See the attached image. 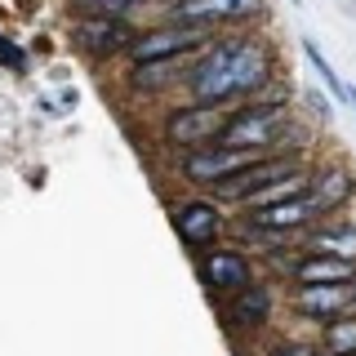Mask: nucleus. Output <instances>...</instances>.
<instances>
[{"mask_svg": "<svg viewBox=\"0 0 356 356\" xmlns=\"http://www.w3.org/2000/svg\"><path fill=\"white\" fill-rule=\"evenodd\" d=\"M236 116V103H192V107H174L161 120V143L174 152H200L214 147L218 134L227 129V120Z\"/></svg>", "mask_w": 356, "mask_h": 356, "instance_id": "f257e3e1", "label": "nucleus"}, {"mask_svg": "<svg viewBox=\"0 0 356 356\" xmlns=\"http://www.w3.org/2000/svg\"><path fill=\"white\" fill-rule=\"evenodd\" d=\"M272 85V49L259 36H236V49L227 58L218 85V103H250Z\"/></svg>", "mask_w": 356, "mask_h": 356, "instance_id": "f03ea898", "label": "nucleus"}, {"mask_svg": "<svg viewBox=\"0 0 356 356\" xmlns=\"http://www.w3.org/2000/svg\"><path fill=\"white\" fill-rule=\"evenodd\" d=\"M209 40H214V27L165 18L161 27L134 31V40H129V58H134V63H156V58H192V54H196V49H205Z\"/></svg>", "mask_w": 356, "mask_h": 356, "instance_id": "7ed1b4c3", "label": "nucleus"}, {"mask_svg": "<svg viewBox=\"0 0 356 356\" xmlns=\"http://www.w3.org/2000/svg\"><path fill=\"white\" fill-rule=\"evenodd\" d=\"M325 218V209H321L316 196L298 192L289 200H276V205H263V209H245V222L241 227L250 232H276V236H298L303 227H312V222Z\"/></svg>", "mask_w": 356, "mask_h": 356, "instance_id": "20e7f679", "label": "nucleus"}, {"mask_svg": "<svg viewBox=\"0 0 356 356\" xmlns=\"http://www.w3.org/2000/svg\"><path fill=\"white\" fill-rule=\"evenodd\" d=\"M170 218H174L178 241H183L187 250H196V254L209 250V245L222 236V227H227V214H222V205H218V200H205V196L174 200Z\"/></svg>", "mask_w": 356, "mask_h": 356, "instance_id": "39448f33", "label": "nucleus"}, {"mask_svg": "<svg viewBox=\"0 0 356 356\" xmlns=\"http://www.w3.org/2000/svg\"><path fill=\"white\" fill-rule=\"evenodd\" d=\"M72 40H76V49L89 54L94 63H107V58H116V54H125L129 49V40H134V27L125 18H98V14H81L72 22Z\"/></svg>", "mask_w": 356, "mask_h": 356, "instance_id": "423d86ee", "label": "nucleus"}, {"mask_svg": "<svg viewBox=\"0 0 356 356\" xmlns=\"http://www.w3.org/2000/svg\"><path fill=\"white\" fill-rule=\"evenodd\" d=\"M200 281H205L209 294H241L245 285H254L259 276H254V263L250 254L241 250H227V245H214V250H200Z\"/></svg>", "mask_w": 356, "mask_h": 356, "instance_id": "0eeeda50", "label": "nucleus"}, {"mask_svg": "<svg viewBox=\"0 0 356 356\" xmlns=\"http://www.w3.org/2000/svg\"><path fill=\"white\" fill-rule=\"evenodd\" d=\"M289 170H298V152H272V156H259V161H250L245 170H236L227 178V183L214 187V200H236V205H245L259 187L276 183V178H285Z\"/></svg>", "mask_w": 356, "mask_h": 356, "instance_id": "6e6552de", "label": "nucleus"}, {"mask_svg": "<svg viewBox=\"0 0 356 356\" xmlns=\"http://www.w3.org/2000/svg\"><path fill=\"white\" fill-rule=\"evenodd\" d=\"M250 161H259V156L254 152H232V147H200V152H187L183 161H178V174H183V183H192V187H218L236 170H245Z\"/></svg>", "mask_w": 356, "mask_h": 356, "instance_id": "1a4fd4ad", "label": "nucleus"}, {"mask_svg": "<svg viewBox=\"0 0 356 356\" xmlns=\"http://www.w3.org/2000/svg\"><path fill=\"white\" fill-rule=\"evenodd\" d=\"M263 14V0H165V18L174 22H200V27H222V22H245Z\"/></svg>", "mask_w": 356, "mask_h": 356, "instance_id": "9d476101", "label": "nucleus"}, {"mask_svg": "<svg viewBox=\"0 0 356 356\" xmlns=\"http://www.w3.org/2000/svg\"><path fill=\"white\" fill-rule=\"evenodd\" d=\"M289 307L303 321H312V325H325V321L343 316L352 307V285H298Z\"/></svg>", "mask_w": 356, "mask_h": 356, "instance_id": "9b49d317", "label": "nucleus"}, {"mask_svg": "<svg viewBox=\"0 0 356 356\" xmlns=\"http://www.w3.org/2000/svg\"><path fill=\"white\" fill-rule=\"evenodd\" d=\"M289 276L298 285H352L356 281V263L348 259H330V254H303L289 263Z\"/></svg>", "mask_w": 356, "mask_h": 356, "instance_id": "f8f14e48", "label": "nucleus"}, {"mask_svg": "<svg viewBox=\"0 0 356 356\" xmlns=\"http://www.w3.org/2000/svg\"><path fill=\"white\" fill-rule=\"evenodd\" d=\"M222 316H227V325H236V330H263L267 321H272V289L263 281L245 285L241 294H232V303H227Z\"/></svg>", "mask_w": 356, "mask_h": 356, "instance_id": "ddd939ff", "label": "nucleus"}, {"mask_svg": "<svg viewBox=\"0 0 356 356\" xmlns=\"http://www.w3.org/2000/svg\"><path fill=\"white\" fill-rule=\"evenodd\" d=\"M352 192H356V174L348 170V165H321V170L307 178V196H316L325 214L343 209L352 200Z\"/></svg>", "mask_w": 356, "mask_h": 356, "instance_id": "4468645a", "label": "nucleus"}, {"mask_svg": "<svg viewBox=\"0 0 356 356\" xmlns=\"http://www.w3.org/2000/svg\"><path fill=\"white\" fill-rule=\"evenodd\" d=\"M307 254H330V259H348V263H356V218L321 222V227H312Z\"/></svg>", "mask_w": 356, "mask_h": 356, "instance_id": "2eb2a0df", "label": "nucleus"}, {"mask_svg": "<svg viewBox=\"0 0 356 356\" xmlns=\"http://www.w3.org/2000/svg\"><path fill=\"white\" fill-rule=\"evenodd\" d=\"M178 76H187V58H156V63H134L125 85H129V94H156V89H165Z\"/></svg>", "mask_w": 356, "mask_h": 356, "instance_id": "dca6fc26", "label": "nucleus"}, {"mask_svg": "<svg viewBox=\"0 0 356 356\" xmlns=\"http://www.w3.org/2000/svg\"><path fill=\"white\" fill-rule=\"evenodd\" d=\"M307 170L298 165V170H289L285 178H276V183H267V187H259L250 200H245V209H263V205H276V200H289V196H298V192H307Z\"/></svg>", "mask_w": 356, "mask_h": 356, "instance_id": "f3484780", "label": "nucleus"}, {"mask_svg": "<svg viewBox=\"0 0 356 356\" xmlns=\"http://www.w3.org/2000/svg\"><path fill=\"white\" fill-rule=\"evenodd\" d=\"M321 352L325 356H348L356 352V312H343L321 325Z\"/></svg>", "mask_w": 356, "mask_h": 356, "instance_id": "a211bd4d", "label": "nucleus"}, {"mask_svg": "<svg viewBox=\"0 0 356 356\" xmlns=\"http://www.w3.org/2000/svg\"><path fill=\"white\" fill-rule=\"evenodd\" d=\"M303 54H307V63L316 67V76H321V85L330 89V98H348V89H343V81H339V72L330 67V58L321 54V44L316 40H303Z\"/></svg>", "mask_w": 356, "mask_h": 356, "instance_id": "6ab92c4d", "label": "nucleus"}, {"mask_svg": "<svg viewBox=\"0 0 356 356\" xmlns=\"http://www.w3.org/2000/svg\"><path fill=\"white\" fill-rule=\"evenodd\" d=\"M72 9H81V14H98V18H125L129 9H138L143 0H67Z\"/></svg>", "mask_w": 356, "mask_h": 356, "instance_id": "aec40b11", "label": "nucleus"}, {"mask_svg": "<svg viewBox=\"0 0 356 356\" xmlns=\"http://www.w3.org/2000/svg\"><path fill=\"white\" fill-rule=\"evenodd\" d=\"M263 356H321L316 343H303V339H281V343H272Z\"/></svg>", "mask_w": 356, "mask_h": 356, "instance_id": "412c9836", "label": "nucleus"}, {"mask_svg": "<svg viewBox=\"0 0 356 356\" xmlns=\"http://www.w3.org/2000/svg\"><path fill=\"white\" fill-rule=\"evenodd\" d=\"M0 63H5L9 72H27V54H22L9 36H0Z\"/></svg>", "mask_w": 356, "mask_h": 356, "instance_id": "4be33fe9", "label": "nucleus"}, {"mask_svg": "<svg viewBox=\"0 0 356 356\" xmlns=\"http://www.w3.org/2000/svg\"><path fill=\"white\" fill-rule=\"evenodd\" d=\"M307 107L321 116V125H325V120L334 116V98H330V94H321V89H312V94H307Z\"/></svg>", "mask_w": 356, "mask_h": 356, "instance_id": "5701e85b", "label": "nucleus"}, {"mask_svg": "<svg viewBox=\"0 0 356 356\" xmlns=\"http://www.w3.org/2000/svg\"><path fill=\"white\" fill-rule=\"evenodd\" d=\"M348 312H356V281H352V307Z\"/></svg>", "mask_w": 356, "mask_h": 356, "instance_id": "b1692460", "label": "nucleus"}, {"mask_svg": "<svg viewBox=\"0 0 356 356\" xmlns=\"http://www.w3.org/2000/svg\"><path fill=\"white\" fill-rule=\"evenodd\" d=\"M348 98H352V107H356V89H348Z\"/></svg>", "mask_w": 356, "mask_h": 356, "instance_id": "393cba45", "label": "nucleus"}, {"mask_svg": "<svg viewBox=\"0 0 356 356\" xmlns=\"http://www.w3.org/2000/svg\"><path fill=\"white\" fill-rule=\"evenodd\" d=\"M289 5H303V0H289Z\"/></svg>", "mask_w": 356, "mask_h": 356, "instance_id": "a878e982", "label": "nucleus"}]
</instances>
